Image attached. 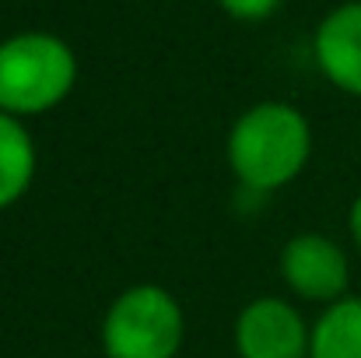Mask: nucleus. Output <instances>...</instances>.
<instances>
[{"instance_id": "1", "label": "nucleus", "mask_w": 361, "mask_h": 358, "mask_svg": "<svg viewBox=\"0 0 361 358\" xmlns=\"http://www.w3.org/2000/svg\"><path fill=\"white\" fill-rule=\"evenodd\" d=\"M312 155L309 119L288 102H259L245 109L228 137V162L256 193L291 183Z\"/></svg>"}, {"instance_id": "2", "label": "nucleus", "mask_w": 361, "mask_h": 358, "mask_svg": "<svg viewBox=\"0 0 361 358\" xmlns=\"http://www.w3.org/2000/svg\"><path fill=\"white\" fill-rule=\"evenodd\" d=\"M78 81L71 46L49 32H21L0 42V109L39 117L60 106Z\"/></svg>"}, {"instance_id": "3", "label": "nucleus", "mask_w": 361, "mask_h": 358, "mask_svg": "<svg viewBox=\"0 0 361 358\" xmlns=\"http://www.w3.org/2000/svg\"><path fill=\"white\" fill-rule=\"evenodd\" d=\"M109 358H176L183 345V309L158 285H137L109 306L102 323Z\"/></svg>"}, {"instance_id": "4", "label": "nucleus", "mask_w": 361, "mask_h": 358, "mask_svg": "<svg viewBox=\"0 0 361 358\" xmlns=\"http://www.w3.org/2000/svg\"><path fill=\"white\" fill-rule=\"evenodd\" d=\"M312 330L284 299H256L235 320V348L242 358H309Z\"/></svg>"}, {"instance_id": "5", "label": "nucleus", "mask_w": 361, "mask_h": 358, "mask_svg": "<svg viewBox=\"0 0 361 358\" xmlns=\"http://www.w3.org/2000/svg\"><path fill=\"white\" fill-rule=\"evenodd\" d=\"M281 274L309 302H337L348 288V256L344 249L326 236H298L281 253Z\"/></svg>"}, {"instance_id": "6", "label": "nucleus", "mask_w": 361, "mask_h": 358, "mask_svg": "<svg viewBox=\"0 0 361 358\" xmlns=\"http://www.w3.org/2000/svg\"><path fill=\"white\" fill-rule=\"evenodd\" d=\"M319 71L348 95H361V0L330 11L316 32Z\"/></svg>"}, {"instance_id": "7", "label": "nucleus", "mask_w": 361, "mask_h": 358, "mask_svg": "<svg viewBox=\"0 0 361 358\" xmlns=\"http://www.w3.org/2000/svg\"><path fill=\"white\" fill-rule=\"evenodd\" d=\"M35 176V144L25 123L0 109V211L11 208Z\"/></svg>"}, {"instance_id": "8", "label": "nucleus", "mask_w": 361, "mask_h": 358, "mask_svg": "<svg viewBox=\"0 0 361 358\" xmlns=\"http://www.w3.org/2000/svg\"><path fill=\"white\" fill-rule=\"evenodd\" d=\"M309 358H361V299L344 295L312 327Z\"/></svg>"}, {"instance_id": "9", "label": "nucleus", "mask_w": 361, "mask_h": 358, "mask_svg": "<svg viewBox=\"0 0 361 358\" xmlns=\"http://www.w3.org/2000/svg\"><path fill=\"white\" fill-rule=\"evenodd\" d=\"M221 7L239 21H263L281 7V0H221Z\"/></svg>"}, {"instance_id": "10", "label": "nucleus", "mask_w": 361, "mask_h": 358, "mask_svg": "<svg viewBox=\"0 0 361 358\" xmlns=\"http://www.w3.org/2000/svg\"><path fill=\"white\" fill-rule=\"evenodd\" d=\"M351 236H355V242H358V249H361V193L355 197V204H351Z\"/></svg>"}]
</instances>
